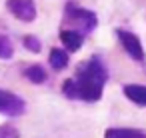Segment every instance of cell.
Returning <instances> with one entry per match:
<instances>
[{"label": "cell", "mask_w": 146, "mask_h": 138, "mask_svg": "<svg viewBox=\"0 0 146 138\" xmlns=\"http://www.w3.org/2000/svg\"><path fill=\"white\" fill-rule=\"evenodd\" d=\"M108 80V72L98 56H92L90 60L82 62L72 78H68L62 84V92L70 100H84V102H96L102 98L104 86Z\"/></svg>", "instance_id": "cell-1"}, {"label": "cell", "mask_w": 146, "mask_h": 138, "mask_svg": "<svg viewBox=\"0 0 146 138\" xmlns=\"http://www.w3.org/2000/svg\"><path fill=\"white\" fill-rule=\"evenodd\" d=\"M66 20H68V24H72V30H78L82 34H88L98 26V18L92 10H86V8H80L74 4L66 6Z\"/></svg>", "instance_id": "cell-2"}, {"label": "cell", "mask_w": 146, "mask_h": 138, "mask_svg": "<svg viewBox=\"0 0 146 138\" xmlns=\"http://www.w3.org/2000/svg\"><path fill=\"white\" fill-rule=\"evenodd\" d=\"M116 36H118V40H120L122 48L126 50V54H128L132 60H136V62H144L146 54H144L142 42H140V38H138L136 34H132V32H128V30L118 28V30H116Z\"/></svg>", "instance_id": "cell-3"}, {"label": "cell", "mask_w": 146, "mask_h": 138, "mask_svg": "<svg viewBox=\"0 0 146 138\" xmlns=\"http://www.w3.org/2000/svg\"><path fill=\"white\" fill-rule=\"evenodd\" d=\"M6 8L20 22H32L36 20V14H38L34 0H6Z\"/></svg>", "instance_id": "cell-4"}, {"label": "cell", "mask_w": 146, "mask_h": 138, "mask_svg": "<svg viewBox=\"0 0 146 138\" xmlns=\"http://www.w3.org/2000/svg\"><path fill=\"white\" fill-rule=\"evenodd\" d=\"M26 110V104L20 96H16L14 92L2 90L0 88V114L6 116H22Z\"/></svg>", "instance_id": "cell-5"}, {"label": "cell", "mask_w": 146, "mask_h": 138, "mask_svg": "<svg viewBox=\"0 0 146 138\" xmlns=\"http://www.w3.org/2000/svg\"><path fill=\"white\" fill-rule=\"evenodd\" d=\"M60 40H62V44L68 48V50H72V52H76V50H80L82 48V42H84V34L82 32H78V30H60Z\"/></svg>", "instance_id": "cell-6"}, {"label": "cell", "mask_w": 146, "mask_h": 138, "mask_svg": "<svg viewBox=\"0 0 146 138\" xmlns=\"http://www.w3.org/2000/svg\"><path fill=\"white\" fill-rule=\"evenodd\" d=\"M124 96L138 106H146V86L128 84V86H124Z\"/></svg>", "instance_id": "cell-7"}, {"label": "cell", "mask_w": 146, "mask_h": 138, "mask_svg": "<svg viewBox=\"0 0 146 138\" xmlns=\"http://www.w3.org/2000/svg\"><path fill=\"white\" fill-rule=\"evenodd\" d=\"M104 138H146V132L132 130V128H108Z\"/></svg>", "instance_id": "cell-8"}, {"label": "cell", "mask_w": 146, "mask_h": 138, "mask_svg": "<svg viewBox=\"0 0 146 138\" xmlns=\"http://www.w3.org/2000/svg\"><path fill=\"white\" fill-rule=\"evenodd\" d=\"M48 62H50V66L54 68V70H64L66 66H68V54L64 52V50H60V48H54V50H50V58H48Z\"/></svg>", "instance_id": "cell-9"}, {"label": "cell", "mask_w": 146, "mask_h": 138, "mask_svg": "<svg viewBox=\"0 0 146 138\" xmlns=\"http://www.w3.org/2000/svg\"><path fill=\"white\" fill-rule=\"evenodd\" d=\"M24 76L30 80V82H34V84H42V82H46V70L42 68V66H38V64H32V66H28L26 70H24Z\"/></svg>", "instance_id": "cell-10"}, {"label": "cell", "mask_w": 146, "mask_h": 138, "mask_svg": "<svg viewBox=\"0 0 146 138\" xmlns=\"http://www.w3.org/2000/svg\"><path fill=\"white\" fill-rule=\"evenodd\" d=\"M12 54H14V46H12L10 38L4 36V34H0V58L8 60V58H12Z\"/></svg>", "instance_id": "cell-11"}, {"label": "cell", "mask_w": 146, "mask_h": 138, "mask_svg": "<svg viewBox=\"0 0 146 138\" xmlns=\"http://www.w3.org/2000/svg\"><path fill=\"white\" fill-rule=\"evenodd\" d=\"M24 46H26V50H30V52H34V54H38L40 50H42V44H40V40L36 38V36H24Z\"/></svg>", "instance_id": "cell-12"}, {"label": "cell", "mask_w": 146, "mask_h": 138, "mask_svg": "<svg viewBox=\"0 0 146 138\" xmlns=\"http://www.w3.org/2000/svg\"><path fill=\"white\" fill-rule=\"evenodd\" d=\"M0 138H20V132H18L16 126L0 124Z\"/></svg>", "instance_id": "cell-13"}]
</instances>
